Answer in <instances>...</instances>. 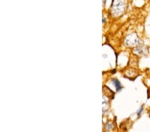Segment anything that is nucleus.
<instances>
[{
    "mask_svg": "<svg viewBox=\"0 0 150 132\" xmlns=\"http://www.w3.org/2000/svg\"><path fill=\"white\" fill-rule=\"evenodd\" d=\"M113 4H114V7L113 9H114L115 13L116 16H120L124 11L125 3L122 0H116V1H113Z\"/></svg>",
    "mask_w": 150,
    "mask_h": 132,
    "instance_id": "f257e3e1",
    "label": "nucleus"
},
{
    "mask_svg": "<svg viewBox=\"0 0 150 132\" xmlns=\"http://www.w3.org/2000/svg\"><path fill=\"white\" fill-rule=\"evenodd\" d=\"M125 43L127 46H135L139 43V39L135 33H133V34L127 36L126 39H125Z\"/></svg>",
    "mask_w": 150,
    "mask_h": 132,
    "instance_id": "f03ea898",
    "label": "nucleus"
},
{
    "mask_svg": "<svg viewBox=\"0 0 150 132\" xmlns=\"http://www.w3.org/2000/svg\"><path fill=\"white\" fill-rule=\"evenodd\" d=\"M113 81V83L114 84L116 89H117V92H120V91L121 90V89H122V86H121L120 85V81H118L117 79H113V80H112Z\"/></svg>",
    "mask_w": 150,
    "mask_h": 132,
    "instance_id": "7ed1b4c3",
    "label": "nucleus"
},
{
    "mask_svg": "<svg viewBox=\"0 0 150 132\" xmlns=\"http://www.w3.org/2000/svg\"><path fill=\"white\" fill-rule=\"evenodd\" d=\"M149 117H150V114H149Z\"/></svg>",
    "mask_w": 150,
    "mask_h": 132,
    "instance_id": "20e7f679",
    "label": "nucleus"
}]
</instances>
